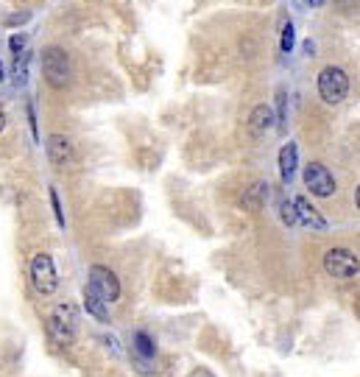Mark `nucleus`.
<instances>
[{
  "mask_svg": "<svg viewBox=\"0 0 360 377\" xmlns=\"http://www.w3.org/2000/svg\"><path fill=\"white\" fill-rule=\"evenodd\" d=\"M76 330H78V313H76V308L70 302L56 305L50 310V316H48V333H50V338L56 344H62V347H70L76 341Z\"/></svg>",
  "mask_w": 360,
  "mask_h": 377,
  "instance_id": "f257e3e1",
  "label": "nucleus"
},
{
  "mask_svg": "<svg viewBox=\"0 0 360 377\" xmlns=\"http://www.w3.org/2000/svg\"><path fill=\"white\" fill-rule=\"evenodd\" d=\"M87 291H90L92 296H98L101 302H115V299H120V282H118L115 271L106 268V266H92V268H90Z\"/></svg>",
  "mask_w": 360,
  "mask_h": 377,
  "instance_id": "f03ea898",
  "label": "nucleus"
},
{
  "mask_svg": "<svg viewBox=\"0 0 360 377\" xmlns=\"http://www.w3.org/2000/svg\"><path fill=\"white\" fill-rule=\"evenodd\" d=\"M42 73H45V81L56 90H62L67 81H70V59L62 48H48L42 53Z\"/></svg>",
  "mask_w": 360,
  "mask_h": 377,
  "instance_id": "7ed1b4c3",
  "label": "nucleus"
},
{
  "mask_svg": "<svg viewBox=\"0 0 360 377\" xmlns=\"http://www.w3.org/2000/svg\"><path fill=\"white\" fill-rule=\"evenodd\" d=\"M31 282L36 288V294L42 296H50L59 285V274H56V266H53V257L39 252L34 260H31Z\"/></svg>",
  "mask_w": 360,
  "mask_h": 377,
  "instance_id": "20e7f679",
  "label": "nucleus"
},
{
  "mask_svg": "<svg viewBox=\"0 0 360 377\" xmlns=\"http://www.w3.org/2000/svg\"><path fill=\"white\" fill-rule=\"evenodd\" d=\"M319 92L327 104H341L349 92V78L341 67H324L319 76Z\"/></svg>",
  "mask_w": 360,
  "mask_h": 377,
  "instance_id": "39448f33",
  "label": "nucleus"
},
{
  "mask_svg": "<svg viewBox=\"0 0 360 377\" xmlns=\"http://www.w3.org/2000/svg\"><path fill=\"white\" fill-rule=\"evenodd\" d=\"M324 268L330 277H338V280H349V277H358L360 260L355 252L349 249H330L324 254Z\"/></svg>",
  "mask_w": 360,
  "mask_h": 377,
  "instance_id": "423d86ee",
  "label": "nucleus"
},
{
  "mask_svg": "<svg viewBox=\"0 0 360 377\" xmlns=\"http://www.w3.org/2000/svg\"><path fill=\"white\" fill-rule=\"evenodd\" d=\"M305 185L310 188L313 196H321V198H327V196L335 193V179H333V174L321 163H310L305 168Z\"/></svg>",
  "mask_w": 360,
  "mask_h": 377,
  "instance_id": "0eeeda50",
  "label": "nucleus"
},
{
  "mask_svg": "<svg viewBox=\"0 0 360 377\" xmlns=\"http://www.w3.org/2000/svg\"><path fill=\"white\" fill-rule=\"evenodd\" d=\"M48 157H50L53 165L64 168V165H70L76 160V149L64 135H50L48 137Z\"/></svg>",
  "mask_w": 360,
  "mask_h": 377,
  "instance_id": "6e6552de",
  "label": "nucleus"
},
{
  "mask_svg": "<svg viewBox=\"0 0 360 377\" xmlns=\"http://www.w3.org/2000/svg\"><path fill=\"white\" fill-rule=\"evenodd\" d=\"M291 204H293V212H296V221H299V224L313 226V229H327V221L321 218V212H319L305 196H296Z\"/></svg>",
  "mask_w": 360,
  "mask_h": 377,
  "instance_id": "1a4fd4ad",
  "label": "nucleus"
},
{
  "mask_svg": "<svg viewBox=\"0 0 360 377\" xmlns=\"http://www.w3.org/2000/svg\"><path fill=\"white\" fill-rule=\"evenodd\" d=\"M274 121H277V118H274V109L265 107V104H260V107H254V112L249 115V132L260 137V135H265V132L274 126Z\"/></svg>",
  "mask_w": 360,
  "mask_h": 377,
  "instance_id": "9d476101",
  "label": "nucleus"
},
{
  "mask_svg": "<svg viewBox=\"0 0 360 377\" xmlns=\"http://www.w3.org/2000/svg\"><path fill=\"white\" fill-rule=\"evenodd\" d=\"M296 160H299V151H296V143H285L282 151H279V174L285 182L293 179V171H296Z\"/></svg>",
  "mask_w": 360,
  "mask_h": 377,
  "instance_id": "9b49d317",
  "label": "nucleus"
},
{
  "mask_svg": "<svg viewBox=\"0 0 360 377\" xmlns=\"http://www.w3.org/2000/svg\"><path fill=\"white\" fill-rule=\"evenodd\" d=\"M134 355L143 358V361H154V355H157V347H154V341L146 330L134 333Z\"/></svg>",
  "mask_w": 360,
  "mask_h": 377,
  "instance_id": "f8f14e48",
  "label": "nucleus"
},
{
  "mask_svg": "<svg viewBox=\"0 0 360 377\" xmlns=\"http://www.w3.org/2000/svg\"><path fill=\"white\" fill-rule=\"evenodd\" d=\"M84 308H87V313H90L92 319H98V322H109L106 302H101V299H98V296H92L90 291H84Z\"/></svg>",
  "mask_w": 360,
  "mask_h": 377,
  "instance_id": "ddd939ff",
  "label": "nucleus"
},
{
  "mask_svg": "<svg viewBox=\"0 0 360 377\" xmlns=\"http://www.w3.org/2000/svg\"><path fill=\"white\" fill-rule=\"evenodd\" d=\"M265 193H268V185H265V182H254L251 188L243 193V207H249V210H257V207L263 204Z\"/></svg>",
  "mask_w": 360,
  "mask_h": 377,
  "instance_id": "4468645a",
  "label": "nucleus"
},
{
  "mask_svg": "<svg viewBox=\"0 0 360 377\" xmlns=\"http://www.w3.org/2000/svg\"><path fill=\"white\" fill-rule=\"evenodd\" d=\"M279 48H282V53H291V48H293V25H291V22H285V25H282Z\"/></svg>",
  "mask_w": 360,
  "mask_h": 377,
  "instance_id": "2eb2a0df",
  "label": "nucleus"
},
{
  "mask_svg": "<svg viewBox=\"0 0 360 377\" xmlns=\"http://www.w3.org/2000/svg\"><path fill=\"white\" fill-rule=\"evenodd\" d=\"M279 215H282V221L288 224V226H296L299 221H296V212H293V204L291 201H282L279 204Z\"/></svg>",
  "mask_w": 360,
  "mask_h": 377,
  "instance_id": "dca6fc26",
  "label": "nucleus"
},
{
  "mask_svg": "<svg viewBox=\"0 0 360 377\" xmlns=\"http://www.w3.org/2000/svg\"><path fill=\"white\" fill-rule=\"evenodd\" d=\"M50 204H53V212H56V221L59 226H64V212H62V201H59V193L50 188Z\"/></svg>",
  "mask_w": 360,
  "mask_h": 377,
  "instance_id": "f3484780",
  "label": "nucleus"
},
{
  "mask_svg": "<svg viewBox=\"0 0 360 377\" xmlns=\"http://www.w3.org/2000/svg\"><path fill=\"white\" fill-rule=\"evenodd\" d=\"M8 48H11L14 53H22V48H25V36H20V34H14V36L8 39Z\"/></svg>",
  "mask_w": 360,
  "mask_h": 377,
  "instance_id": "a211bd4d",
  "label": "nucleus"
},
{
  "mask_svg": "<svg viewBox=\"0 0 360 377\" xmlns=\"http://www.w3.org/2000/svg\"><path fill=\"white\" fill-rule=\"evenodd\" d=\"M277 104H279V126H282V121H285V92L277 95Z\"/></svg>",
  "mask_w": 360,
  "mask_h": 377,
  "instance_id": "6ab92c4d",
  "label": "nucleus"
},
{
  "mask_svg": "<svg viewBox=\"0 0 360 377\" xmlns=\"http://www.w3.org/2000/svg\"><path fill=\"white\" fill-rule=\"evenodd\" d=\"M28 123H31V132H34V137L39 140V135H36V118H34V107L28 104Z\"/></svg>",
  "mask_w": 360,
  "mask_h": 377,
  "instance_id": "aec40b11",
  "label": "nucleus"
},
{
  "mask_svg": "<svg viewBox=\"0 0 360 377\" xmlns=\"http://www.w3.org/2000/svg\"><path fill=\"white\" fill-rule=\"evenodd\" d=\"M190 377H212V375H209L207 369H195V372H193V375H190Z\"/></svg>",
  "mask_w": 360,
  "mask_h": 377,
  "instance_id": "412c9836",
  "label": "nucleus"
},
{
  "mask_svg": "<svg viewBox=\"0 0 360 377\" xmlns=\"http://www.w3.org/2000/svg\"><path fill=\"white\" fill-rule=\"evenodd\" d=\"M3 126H6V112H3V107H0V132H3Z\"/></svg>",
  "mask_w": 360,
  "mask_h": 377,
  "instance_id": "4be33fe9",
  "label": "nucleus"
},
{
  "mask_svg": "<svg viewBox=\"0 0 360 377\" xmlns=\"http://www.w3.org/2000/svg\"><path fill=\"white\" fill-rule=\"evenodd\" d=\"M307 3H310V6H321L324 0H307Z\"/></svg>",
  "mask_w": 360,
  "mask_h": 377,
  "instance_id": "5701e85b",
  "label": "nucleus"
},
{
  "mask_svg": "<svg viewBox=\"0 0 360 377\" xmlns=\"http://www.w3.org/2000/svg\"><path fill=\"white\" fill-rule=\"evenodd\" d=\"M0 78H3V64H0Z\"/></svg>",
  "mask_w": 360,
  "mask_h": 377,
  "instance_id": "b1692460",
  "label": "nucleus"
}]
</instances>
